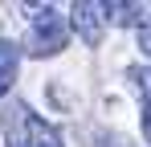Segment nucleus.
<instances>
[{
  "mask_svg": "<svg viewBox=\"0 0 151 147\" xmlns=\"http://www.w3.org/2000/svg\"><path fill=\"white\" fill-rule=\"evenodd\" d=\"M25 12H29V41H25V49L33 57L61 53L65 41H70V21L53 4H25Z\"/></svg>",
  "mask_w": 151,
  "mask_h": 147,
  "instance_id": "f257e3e1",
  "label": "nucleus"
},
{
  "mask_svg": "<svg viewBox=\"0 0 151 147\" xmlns=\"http://www.w3.org/2000/svg\"><path fill=\"white\" fill-rule=\"evenodd\" d=\"M4 143L8 147H65L61 131L49 119H41L33 106H25V102H17L4 115Z\"/></svg>",
  "mask_w": 151,
  "mask_h": 147,
  "instance_id": "f03ea898",
  "label": "nucleus"
},
{
  "mask_svg": "<svg viewBox=\"0 0 151 147\" xmlns=\"http://www.w3.org/2000/svg\"><path fill=\"white\" fill-rule=\"evenodd\" d=\"M70 29L86 45H98L102 33H106V4H90V0H78L70 8Z\"/></svg>",
  "mask_w": 151,
  "mask_h": 147,
  "instance_id": "7ed1b4c3",
  "label": "nucleus"
},
{
  "mask_svg": "<svg viewBox=\"0 0 151 147\" xmlns=\"http://www.w3.org/2000/svg\"><path fill=\"white\" fill-rule=\"evenodd\" d=\"M127 82H131L135 94H139V110H143V139L151 143V66H131V70H127Z\"/></svg>",
  "mask_w": 151,
  "mask_h": 147,
  "instance_id": "20e7f679",
  "label": "nucleus"
},
{
  "mask_svg": "<svg viewBox=\"0 0 151 147\" xmlns=\"http://www.w3.org/2000/svg\"><path fill=\"white\" fill-rule=\"evenodd\" d=\"M17 70H21V45L17 41H0V98L12 90Z\"/></svg>",
  "mask_w": 151,
  "mask_h": 147,
  "instance_id": "39448f33",
  "label": "nucleus"
},
{
  "mask_svg": "<svg viewBox=\"0 0 151 147\" xmlns=\"http://www.w3.org/2000/svg\"><path fill=\"white\" fill-rule=\"evenodd\" d=\"M106 21H114V24H139L147 21V12L139 8V4H106Z\"/></svg>",
  "mask_w": 151,
  "mask_h": 147,
  "instance_id": "423d86ee",
  "label": "nucleus"
},
{
  "mask_svg": "<svg viewBox=\"0 0 151 147\" xmlns=\"http://www.w3.org/2000/svg\"><path fill=\"white\" fill-rule=\"evenodd\" d=\"M139 49H143V53L151 57V17H147L143 24H139Z\"/></svg>",
  "mask_w": 151,
  "mask_h": 147,
  "instance_id": "0eeeda50",
  "label": "nucleus"
}]
</instances>
